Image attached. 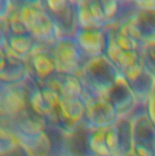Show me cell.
<instances>
[{
    "label": "cell",
    "mask_w": 155,
    "mask_h": 156,
    "mask_svg": "<svg viewBox=\"0 0 155 156\" xmlns=\"http://www.w3.org/2000/svg\"><path fill=\"white\" fill-rule=\"evenodd\" d=\"M141 43L127 30L122 19L108 27V44L106 56L115 65L121 75H125L142 64Z\"/></svg>",
    "instance_id": "obj_1"
},
{
    "label": "cell",
    "mask_w": 155,
    "mask_h": 156,
    "mask_svg": "<svg viewBox=\"0 0 155 156\" xmlns=\"http://www.w3.org/2000/svg\"><path fill=\"white\" fill-rule=\"evenodd\" d=\"M14 3L20 22L38 44L51 46L59 37L56 25L44 8L42 1Z\"/></svg>",
    "instance_id": "obj_2"
},
{
    "label": "cell",
    "mask_w": 155,
    "mask_h": 156,
    "mask_svg": "<svg viewBox=\"0 0 155 156\" xmlns=\"http://www.w3.org/2000/svg\"><path fill=\"white\" fill-rule=\"evenodd\" d=\"M120 76L121 73L106 55L88 58L79 73L86 98L103 96Z\"/></svg>",
    "instance_id": "obj_3"
},
{
    "label": "cell",
    "mask_w": 155,
    "mask_h": 156,
    "mask_svg": "<svg viewBox=\"0 0 155 156\" xmlns=\"http://www.w3.org/2000/svg\"><path fill=\"white\" fill-rule=\"evenodd\" d=\"M1 45L25 60L38 45L20 22L14 2L11 11L1 16Z\"/></svg>",
    "instance_id": "obj_4"
},
{
    "label": "cell",
    "mask_w": 155,
    "mask_h": 156,
    "mask_svg": "<svg viewBox=\"0 0 155 156\" xmlns=\"http://www.w3.org/2000/svg\"><path fill=\"white\" fill-rule=\"evenodd\" d=\"M50 48L56 58L58 71L79 75L88 59L74 37H58Z\"/></svg>",
    "instance_id": "obj_5"
},
{
    "label": "cell",
    "mask_w": 155,
    "mask_h": 156,
    "mask_svg": "<svg viewBox=\"0 0 155 156\" xmlns=\"http://www.w3.org/2000/svg\"><path fill=\"white\" fill-rule=\"evenodd\" d=\"M42 5L48 13L61 37H74L78 30L76 1L46 0Z\"/></svg>",
    "instance_id": "obj_6"
},
{
    "label": "cell",
    "mask_w": 155,
    "mask_h": 156,
    "mask_svg": "<svg viewBox=\"0 0 155 156\" xmlns=\"http://www.w3.org/2000/svg\"><path fill=\"white\" fill-rule=\"evenodd\" d=\"M120 118L115 108L104 96L86 98L84 125L88 129L109 128Z\"/></svg>",
    "instance_id": "obj_7"
},
{
    "label": "cell",
    "mask_w": 155,
    "mask_h": 156,
    "mask_svg": "<svg viewBox=\"0 0 155 156\" xmlns=\"http://www.w3.org/2000/svg\"><path fill=\"white\" fill-rule=\"evenodd\" d=\"M132 154L135 156H155V125L145 110L132 118Z\"/></svg>",
    "instance_id": "obj_8"
},
{
    "label": "cell",
    "mask_w": 155,
    "mask_h": 156,
    "mask_svg": "<svg viewBox=\"0 0 155 156\" xmlns=\"http://www.w3.org/2000/svg\"><path fill=\"white\" fill-rule=\"evenodd\" d=\"M29 107L25 82L1 85V121L9 122Z\"/></svg>",
    "instance_id": "obj_9"
},
{
    "label": "cell",
    "mask_w": 155,
    "mask_h": 156,
    "mask_svg": "<svg viewBox=\"0 0 155 156\" xmlns=\"http://www.w3.org/2000/svg\"><path fill=\"white\" fill-rule=\"evenodd\" d=\"M29 77L41 84L58 72V66L50 46L38 44L26 59Z\"/></svg>",
    "instance_id": "obj_10"
},
{
    "label": "cell",
    "mask_w": 155,
    "mask_h": 156,
    "mask_svg": "<svg viewBox=\"0 0 155 156\" xmlns=\"http://www.w3.org/2000/svg\"><path fill=\"white\" fill-rule=\"evenodd\" d=\"M107 144L111 156H125L132 153V122L130 117H122L107 128Z\"/></svg>",
    "instance_id": "obj_11"
},
{
    "label": "cell",
    "mask_w": 155,
    "mask_h": 156,
    "mask_svg": "<svg viewBox=\"0 0 155 156\" xmlns=\"http://www.w3.org/2000/svg\"><path fill=\"white\" fill-rule=\"evenodd\" d=\"M122 20L130 35L141 44L155 41V11L137 9L133 10Z\"/></svg>",
    "instance_id": "obj_12"
},
{
    "label": "cell",
    "mask_w": 155,
    "mask_h": 156,
    "mask_svg": "<svg viewBox=\"0 0 155 156\" xmlns=\"http://www.w3.org/2000/svg\"><path fill=\"white\" fill-rule=\"evenodd\" d=\"M29 77L26 61L5 46L0 51V80L1 85H18L24 83Z\"/></svg>",
    "instance_id": "obj_13"
},
{
    "label": "cell",
    "mask_w": 155,
    "mask_h": 156,
    "mask_svg": "<svg viewBox=\"0 0 155 156\" xmlns=\"http://www.w3.org/2000/svg\"><path fill=\"white\" fill-rule=\"evenodd\" d=\"M76 7L78 28L105 29L111 26L101 0H78Z\"/></svg>",
    "instance_id": "obj_14"
},
{
    "label": "cell",
    "mask_w": 155,
    "mask_h": 156,
    "mask_svg": "<svg viewBox=\"0 0 155 156\" xmlns=\"http://www.w3.org/2000/svg\"><path fill=\"white\" fill-rule=\"evenodd\" d=\"M103 96L112 104L121 118L130 117L132 112L139 106L131 85L122 75Z\"/></svg>",
    "instance_id": "obj_15"
},
{
    "label": "cell",
    "mask_w": 155,
    "mask_h": 156,
    "mask_svg": "<svg viewBox=\"0 0 155 156\" xmlns=\"http://www.w3.org/2000/svg\"><path fill=\"white\" fill-rule=\"evenodd\" d=\"M74 37L87 58L100 57L106 54L108 27L105 29L78 28Z\"/></svg>",
    "instance_id": "obj_16"
},
{
    "label": "cell",
    "mask_w": 155,
    "mask_h": 156,
    "mask_svg": "<svg viewBox=\"0 0 155 156\" xmlns=\"http://www.w3.org/2000/svg\"><path fill=\"white\" fill-rule=\"evenodd\" d=\"M40 85L54 90L63 97L83 98L86 100L84 87L77 74L58 71Z\"/></svg>",
    "instance_id": "obj_17"
},
{
    "label": "cell",
    "mask_w": 155,
    "mask_h": 156,
    "mask_svg": "<svg viewBox=\"0 0 155 156\" xmlns=\"http://www.w3.org/2000/svg\"><path fill=\"white\" fill-rule=\"evenodd\" d=\"M123 77L131 85L138 104L145 107L155 84L154 78L145 70L143 64L138 66V68L136 67Z\"/></svg>",
    "instance_id": "obj_18"
},
{
    "label": "cell",
    "mask_w": 155,
    "mask_h": 156,
    "mask_svg": "<svg viewBox=\"0 0 155 156\" xmlns=\"http://www.w3.org/2000/svg\"><path fill=\"white\" fill-rule=\"evenodd\" d=\"M106 133L107 128L89 129L85 137V145L92 155L111 156L107 144Z\"/></svg>",
    "instance_id": "obj_19"
},
{
    "label": "cell",
    "mask_w": 155,
    "mask_h": 156,
    "mask_svg": "<svg viewBox=\"0 0 155 156\" xmlns=\"http://www.w3.org/2000/svg\"><path fill=\"white\" fill-rule=\"evenodd\" d=\"M0 156H33L30 151L14 137L1 139Z\"/></svg>",
    "instance_id": "obj_20"
},
{
    "label": "cell",
    "mask_w": 155,
    "mask_h": 156,
    "mask_svg": "<svg viewBox=\"0 0 155 156\" xmlns=\"http://www.w3.org/2000/svg\"><path fill=\"white\" fill-rule=\"evenodd\" d=\"M140 55L145 70L155 79V41L142 44Z\"/></svg>",
    "instance_id": "obj_21"
},
{
    "label": "cell",
    "mask_w": 155,
    "mask_h": 156,
    "mask_svg": "<svg viewBox=\"0 0 155 156\" xmlns=\"http://www.w3.org/2000/svg\"><path fill=\"white\" fill-rule=\"evenodd\" d=\"M144 110L147 115L149 116L150 120L155 125V84L152 90V93L147 101V103L144 107Z\"/></svg>",
    "instance_id": "obj_22"
},
{
    "label": "cell",
    "mask_w": 155,
    "mask_h": 156,
    "mask_svg": "<svg viewBox=\"0 0 155 156\" xmlns=\"http://www.w3.org/2000/svg\"><path fill=\"white\" fill-rule=\"evenodd\" d=\"M132 5L137 9L155 11V0H136L132 1Z\"/></svg>",
    "instance_id": "obj_23"
},
{
    "label": "cell",
    "mask_w": 155,
    "mask_h": 156,
    "mask_svg": "<svg viewBox=\"0 0 155 156\" xmlns=\"http://www.w3.org/2000/svg\"><path fill=\"white\" fill-rule=\"evenodd\" d=\"M125 156H135V155L132 153V154H128V155H125Z\"/></svg>",
    "instance_id": "obj_24"
}]
</instances>
